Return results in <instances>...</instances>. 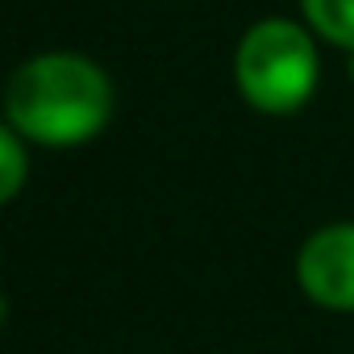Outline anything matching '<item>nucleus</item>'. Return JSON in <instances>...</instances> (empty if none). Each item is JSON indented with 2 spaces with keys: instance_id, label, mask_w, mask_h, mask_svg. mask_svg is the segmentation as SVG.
I'll return each instance as SVG.
<instances>
[{
  "instance_id": "f03ea898",
  "label": "nucleus",
  "mask_w": 354,
  "mask_h": 354,
  "mask_svg": "<svg viewBox=\"0 0 354 354\" xmlns=\"http://www.w3.org/2000/svg\"><path fill=\"white\" fill-rule=\"evenodd\" d=\"M321 80L317 34L304 21L263 17L234 50V84L242 100L267 117H288L308 104Z\"/></svg>"
},
{
  "instance_id": "7ed1b4c3",
  "label": "nucleus",
  "mask_w": 354,
  "mask_h": 354,
  "mask_svg": "<svg viewBox=\"0 0 354 354\" xmlns=\"http://www.w3.org/2000/svg\"><path fill=\"white\" fill-rule=\"evenodd\" d=\"M300 292L333 313H354V221H333L308 234L296 254Z\"/></svg>"
},
{
  "instance_id": "20e7f679",
  "label": "nucleus",
  "mask_w": 354,
  "mask_h": 354,
  "mask_svg": "<svg viewBox=\"0 0 354 354\" xmlns=\"http://www.w3.org/2000/svg\"><path fill=\"white\" fill-rule=\"evenodd\" d=\"M304 26L337 50H354V0H300Z\"/></svg>"
},
{
  "instance_id": "f257e3e1",
  "label": "nucleus",
  "mask_w": 354,
  "mask_h": 354,
  "mask_svg": "<svg viewBox=\"0 0 354 354\" xmlns=\"http://www.w3.org/2000/svg\"><path fill=\"white\" fill-rule=\"evenodd\" d=\"M113 104L109 71L75 50H42L5 84V121L38 146L92 142L113 121Z\"/></svg>"
},
{
  "instance_id": "39448f33",
  "label": "nucleus",
  "mask_w": 354,
  "mask_h": 354,
  "mask_svg": "<svg viewBox=\"0 0 354 354\" xmlns=\"http://www.w3.org/2000/svg\"><path fill=\"white\" fill-rule=\"evenodd\" d=\"M26 175H30L26 138H21L9 121H0V205H9V201L21 196Z\"/></svg>"
},
{
  "instance_id": "0eeeda50",
  "label": "nucleus",
  "mask_w": 354,
  "mask_h": 354,
  "mask_svg": "<svg viewBox=\"0 0 354 354\" xmlns=\"http://www.w3.org/2000/svg\"><path fill=\"white\" fill-rule=\"evenodd\" d=\"M346 71H350V80H354V50L346 55Z\"/></svg>"
},
{
  "instance_id": "423d86ee",
  "label": "nucleus",
  "mask_w": 354,
  "mask_h": 354,
  "mask_svg": "<svg viewBox=\"0 0 354 354\" xmlns=\"http://www.w3.org/2000/svg\"><path fill=\"white\" fill-rule=\"evenodd\" d=\"M5 317H9V300H5V292H0V325H5Z\"/></svg>"
}]
</instances>
